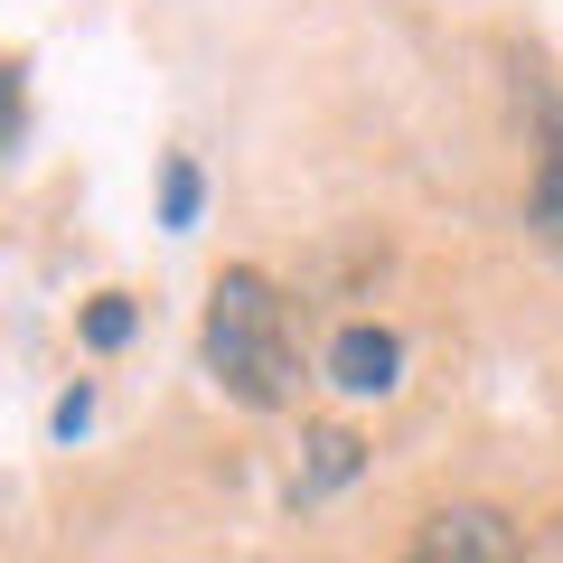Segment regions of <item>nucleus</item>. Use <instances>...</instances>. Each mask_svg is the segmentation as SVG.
<instances>
[{
	"mask_svg": "<svg viewBox=\"0 0 563 563\" xmlns=\"http://www.w3.org/2000/svg\"><path fill=\"white\" fill-rule=\"evenodd\" d=\"M207 376H217L235 404H254V413H273V404L301 395L291 301H282V282L254 273V263L217 273V291H207Z\"/></svg>",
	"mask_w": 563,
	"mask_h": 563,
	"instance_id": "1",
	"label": "nucleus"
},
{
	"mask_svg": "<svg viewBox=\"0 0 563 563\" xmlns=\"http://www.w3.org/2000/svg\"><path fill=\"white\" fill-rule=\"evenodd\" d=\"M517 554H526L517 517H507V507H488V498L432 507V517H422V536L404 544V563H517Z\"/></svg>",
	"mask_w": 563,
	"mask_h": 563,
	"instance_id": "2",
	"label": "nucleus"
},
{
	"mask_svg": "<svg viewBox=\"0 0 563 563\" xmlns=\"http://www.w3.org/2000/svg\"><path fill=\"white\" fill-rule=\"evenodd\" d=\"M404 376V339L376 320H347L339 339H329V385H347V395H395Z\"/></svg>",
	"mask_w": 563,
	"mask_h": 563,
	"instance_id": "3",
	"label": "nucleus"
},
{
	"mask_svg": "<svg viewBox=\"0 0 563 563\" xmlns=\"http://www.w3.org/2000/svg\"><path fill=\"white\" fill-rule=\"evenodd\" d=\"M526 225H536L544 244L563 254V103L554 122H544V151H536V188H526Z\"/></svg>",
	"mask_w": 563,
	"mask_h": 563,
	"instance_id": "4",
	"label": "nucleus"
},
{
	"mask_svg": "<svg viewBox=\"0 0 563 563\" xmlns=\"http://www.w3.org/2000/svg\"><path fill=\"white\" fill-rule=\"evenodd\" d=\"M357 470H366V442L329 422V432H310V470H301V488H291V498L310 507V498H329V488H347Z\"/></svg>",
	"mask_w": 563,
	"mask_h": 563,
	"instance_id": "5",
	"label": "nucleus"
},
{
	"mask_svg": "<svg viewBox=\"0 0 563 563\" xmlns=\"http://www.w3.org/2000/svg\"><path fill=\"white\" fill-rule=\"evenodd\" d=\"M198 207H207V179H198V161H169L161 169V225H198Z\"/></svg>",
	"mask_w": 563,
	"mask_h": 563,
	"instance_id": "6",
	"label": "nucleus"
},
{
	"mask_svg": "<svg viewBox=\"0 0 563 563\" xmlns=\"http://www.w3.org/2000/svg\"><path fill=\"white\" fill-rule=\"evenodd\" d=\"M132 339V301H122V291H103L95 310H85V347H122Z\"/></svg>",
	"mask_w": 563,
	"mask_h": 563,
	"instance_id": "7",
	"label": "nucleus"
},
{
	"mask_svg": "<svg viewBox=\"0 0 563 563\" xmlns=\"http://www.w3.org/2000/svg\"><path fill=\"white\" fill-rule=\"evenodd\" d=\"M47 422H57V442H76L85 422H95V395H85V385H66V395H57V413H47Z\"/></svg>",
	"mask_w": 563,
	"mask_h": 563,
	"instance_id": "8",
	"label": "nucleus"
},
{
	"mask_svg": "<svg viewBox=\"0 0 563 563\" xmlns=\"http://www.w3.org/2000/svg\"><path fill=\"white\" fill-rule=\"evenodd\" d=\"M20 141V66H0V151Z\"/></svg>",
	"mask_w": 563,
	"mask_h": 563,
	"instance_id": "9",
	"label": "nucleus"
},
{
	"mask_svg": "<svg viewBox=\"0 0 563 563\" xmlns=\"http://www.w3.org/2000/svg\"><path fill=\"white\" fill-rule=\"evenodd\" d=\"M517 563H563V517H544L536 536H526V554Z\"/></svg>",
	"mask_w": 563,
	"mask_h": 563,
	"instance_id": "10",
	"label": "nucleus"
}]
</instances>
